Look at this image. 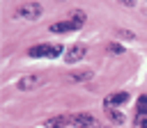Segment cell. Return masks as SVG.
Segmentation results:
<instances>
[{
	"label": "cell",
	"instance_id": "cell-12",
	"mask_svg": "<svg viewBox=\"0 0 147 128\" xmlns=\"http://www.w3.org/2000/svg\"><path fill=\"white\" fill-rule=\"evenodd\" d=\"M85 21H87V16H85V11H83V9H76V11L71 14V23H74L76 27L85 25Z\"/></svg>",
	"mask_w": 147,
	"mask_h": 128
},
{
	"label": "cell",
	"instance_id": "cell-14",
	"mask_svg": "<svg viewBox=\"0 0 147 128\" xmlns=\"http://www.w3.org/2000/svg\"><path fill=\"white\" fill-rule=\"evenodd\" d=\"M133 128H147V117H136Z\"/></svg>",
	"mask_w": 147,
	"mask_h": 128
},
{
	"label": "cell",
	"instance_id": "cell-7",
	"mask_svg": "<svg viewBox=\"0 0 147 128\" xmlns=\"http://www.w3.org/2000/svg\"><path fill=\"white\" fill-rule=\"evenodd\" d=\"M48 30L55 32V34H60V32H74V30H78V27H76L71 21H60V23H53Z\"/></svg>",
	"mask_w": 147,
	"mask_h": 128
},
{
	"label": "cell",
	"instance_id": "cell-3",
	"mask_svg": "<svg viewBox=\"0 0 147 128\" xmlns=\"http://www.w3.org/2000/svg\"><path fill=\"white\" fill-rule=\"evenodd\" d=\"M85 55H87V48H85L83 43H76V46H71V48L67 50V55H64V62H67V64H74V62L83 59Z\"/></svg>",
	"mask_w": 147,
	"mask_h": 128
},
{
	"label": "cell",
	"instance_id": "cell-9",
	"mask_svg": "<svg viewBox=\"0 0 147 128\" xmlns=\"http://www.w3.org/2000/svg\"><path fill=\"white\" fill-rule=\"evenodd\" d=\"M106 117H108V121H113V123H124V114L122 112H117L115 107H106Z\"/></svg>",
	"mask_w": 147,
	"mask_h": 128
},
{
	"label": "cell",
	"instance_id": "cell-10",
	"mask_svg": "<svg viewBox=\"0 0 147 128\" xmlns=\"http://www.w3.org/2000/svg\"><path fill=\"white\" fill-rule=\"evenodd\" d=\"M67 121H69V117H62V114H57V117H51V119H48L44 126H46V128H62Z\"/></svg>",
	"mask_w": 147,
	"mask_h": 128
},
{
	"label": "cell",
	"instance_id": "cell-1",
	"mask_svg": "<svg viewBox=\"0 0 147 128\" xmlns=\"http://www.w3.org/2000/svg\"><path fill=\"white\" fill-rule=\"evenodd\" d=\"M64 50L62 43H39V46H32L28 50L30 57H60Z\"/></svg>",
	"mask_w": 147,
	"mask_h": 128
},
{
	"label": "cell",
	"instance_id": "cell-13",
	"mask_svg": "<svg viewBox=\"0 0 147 128\" xmlns=\"http://www.w3.org/2000/svg\"><path fill=\"white\" fill-rule=\"evenodd\" d=\"M108 53H113V55H122L124 48H122L119 43H108Z\"/></svg>",
	"mask_w": 147,
	"mask_h": 128
},
{
	"label": "cell",
	"instance_id": "cell-5",
	"mask_svg": "<svg viewBox=\"0 0 147 128\" xmlns=\"http://www.w3.org/2000/svg\"><path fill=\"white\" fill-rule=\"evenodd\" d=\"M39 82H41V78H39V75H23V78L18 80V89L30 91V89H34Z\"/></svg>",
	"mask_w": 147,
	"mask_h": 128
},
{
	"label": "cell",
	"instance_id": "cell-2",
	"mask_svg": "<svg viewBox=\"0 0 147 128\" xmlns=\"http://www.w3.org/2000/svg\"><path fill=\"white\" fill-rule=\"evenodd\" d=\"M16 14H18L21 18L34 21V18H39V16H41V5H39V2H23V5H18Z\"/></svg>",
	"mask_w": 147,
	"mask_h": 128
},
{
	"label": "cell",
	"instance_id": "cell-15",
	"mask_svg": "<svg viewBox=\"0 0 147 128\" xmlns=\"http://www.w3.org/2000/svg\"><path fill=\"white\" fill-rule=\"evenodd\" d=\"M117 37H122V39H129V41H131L136 34H133V32H129V30H119V32H117Z\"/></svg>",
	"mask_w": 147,
	"mask_h": 128
},
{
	"label": "cell",
	"instance_id": "cell-6",
	"mask_svg": "<svg viewBox=\"0 0 147 128\" xmlns=\"http://www.w3.org/2000/svg\"><path fill=\"white\" fill-rule=\"evenodd\" d=\"M126 101H129V94H126V91H119V94L106 96L103 105H106V107H115V105H122V103H126Z\"/></svg>",
	"mask_w": 147,
	"mask_h": 128
},
{
	"label": "cell",
	"instance_id": "cell-4",
	"mask_svg": "<svg viewBox=\"0 0 147 128\" xmlns=\"http://www.w3.org/2000/svg\"><path fill=\"white\" fill-rule=\"evenodd\" d=\"M69 121L76 123L78 128H96V119L92 114H71Z\"/></svg>",
	"mask_w": 147,
	"mask_h": 128
},
{
	"label": "cell",
	"instance_id": "cell-11",
	"mask_svg": "<svg viewBox=\"0 0 147 128\" xmlns=\"http://www.w3.org/2000/svg\"><path fill=\"white\" fill-rule=\"evenodd\" d=\"M136 110H138V117H147V94L138 96V101H136Z\"/></svg>",
	"mask_w": 147,
	"mask_h": 128
},
{
	"label": "cell",
	"instance_id": "cell-8",
	"mask_svg": "<svg viewBox=\"0 0 147 128\" xmlns=\"http://www.w3.org/2000/svg\"><path fill=\"white\" fill-rule=\"evenodd\" d=\"M90 78H92V71H90V69L69 73V80H74V82H85V80H90Z\"/></svg>",
	"mask_w": 147,
	"mask_h": 128
}]
</instances>
